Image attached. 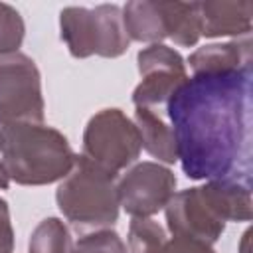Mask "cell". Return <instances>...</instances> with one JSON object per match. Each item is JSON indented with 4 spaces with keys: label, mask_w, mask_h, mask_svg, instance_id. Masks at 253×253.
Wrapping results in <instances>:
<instances>
[{
    "label": "cell",
    "mask_w": 253,
    "mask_h": 253,
    "mask_svg": "<svg viewBox=\"0 0 253 253\" xmlns=\"http://www.w3.org/2000/svg\"><path fill=\"white\" fill-rule=\"evenodd\" d=\"M253 69L188 77L168 99L178 160L192 180L251 186Z\"/></svg>",
    "instance_id": "6da1fadb"
},
{
    "label": "cell",
    "mask_w": 253,
    "mask_h": 253,
    "mask_svg": "<svg viewBox=\"0 0 253 253\" xmlns=\"http://www.w3.org/2000/svg\"><path fill=\"white\" fill-rule=\"evenodd\" d=\"M4 168L12 182L45 186L63 180L75 164L67 138L43 123H16L0 128Z\"/></svg>",
    "instance_id": "7a4b0ae2"
},
{
    "label": "cell",
    "mask_w": 253,
    "mask_h": 253,
    "mask_svg": "<svg viewBox=\"0 0 253 253\" xmlns=\"http://www.w3.org/2000/svg\"><path fill=\"white\" fill-rule=\"evenodd\" d=\"M117 176L85 158H75L55 192L57 208L77 229H107L119 217Z\"/></svg>",
    "instance_id": "3957f363"
},
{
    "label": "cell",
    "mask_w": 253,
    "mask_h": 253,
    "mask_svg": "<svg viewBox=\"0 0 253 253\" xmlns=\"http://www.w3.org/2000/svg\"><path fill=\"white\" fill-rule=\"evenodd\" d=\"M61 40L73 57H119L128 49L123 10L115 4L69 6L59 14Z\"/></svg>",
    "instance_id": "277c9868"
},
{
    "label": "cell",
    "mask_w": 253,
    "mask_h": 253,
    "mask_svg": "<svg viewBox=\"0 0 253 253\" xmlns=\"http://www.w3.org/2000/svg\"><path fill=\"white\" fill-rule=\"evenodd\" d=\"M140 148L134 123L121 109H103L85 126L81 154L117 176L138 158Z\"/></svg>",
    "instance_id": "5b68a950"
},
{
    "label": "cell",
    "mask_w": 253,
    "mask_h": 253,
    "mask_svg": "<svg viewBox=\"0 0 253 253\" xmlns=\"http://www.w3.org/2000/svg\"><path fill=\"white\" fill-rule=\"evenodd\" d=\"M42 77L32 57L20 51L0 55V128L16 123H43Z\"/></svg>",
    "instance_id": "8992f818"
},
{
    "label": "cell",
    "mask_w": 253,
    "mask_h": 253,
    "mask_svg": "<svg viewBox=\"0 0 253 253\" xmlns=\"http://www.w3.org/2000/svg\"><path fill=\"white\" fill-rule=\"evenodd\" d=\"M176 176L158 162H138L117 182L119 206L132 217H152L176 194Z\"/></svg>",
    "instance_id": "52a82bcc"
},
{
    "label": "cell",
    "mask_w": 253,
    "mask_h": 253,
    "mask_svg": "<svg viewBox=\"0 0 253 253\" xmlns=\"http://www.w3.org/2000/svg\"><path fill=\"white\" fill-rule=\"evenodd\" d=\"M136 61L142 77L132 93V103L136 107L156 109L168 103L174 91L188 79L182 55L164 43H152L140 49Z\"/></svg>",
    "instance_id": "ba28073f"
},
{
    "label": "cell",
    "mask_w": 253,
    "mask_h": 253,
    "mask_svg": "<svg viewBox=\"0 0 253 253\" xmlns=\"http://www.w3.org/2000/svg\"><path fill=\"white\" fill-rule=\"evenodd\" d=\"M164 210L172 237L198 239L208 245L221 237L227 223L210 198L206 186L188 188L174 194Z\"/></svg>",
    "instance_id": "9c48e42d"
},
{
    "label": "cell",
    "mask_w": 253,
    "mask_h": 253,
    "mask_svg": "<svg viewBox=\"0 0 253 253\" xmlns=\"http://www.w3.org/2000/svg\"><path fill=\"white\" fill-rule=\"evenodd\" d=\"M200 22L206 38H247L253 26V2H200Z\"/></svg>",
    "instance_id": "30bf717a"
},
{
    "label": "cell",
    "mask_w": 253,
    "mask_h": 253,
    "mask_svg": "<svg viewBox=\"0 0 253 253\" xmlns=\"http://www.w3.org/2000/svg\"><path fill=\"white\" fill-rule=\"evenodd\" d=\"M188 63L194 73L251 67V40L247 36L243 40H233L227 43H210L198 47L188 57Z\"/></svg>",
    "instance_id": "8fae6325"
},
{
    "label": "cell",
    "mask_w": 253,
    "mask_h": 253,
    "mask_svg": "<svg viewBox=\"0 0 253 253\" xmlns=\"http://www.w3.org/2000/svg\"><path fill=\"white\" fill-rule=\"evenodd\" d=\"M134 126L140 136V146L154 158L174 164L178 160L176 152V140L172 126L164 123V119L156 113V109L148 107H136L134 111Z\"/></svg>",
    "instance_id": "7c38bea8"
},
{
    "label": "cell",
    "mask_w": 253,
    "mask_h": 253,
    "mask_svg": "<svg viewBox=\"0 0 253 253\" xmlns=\"http://www.w3.org/2000/svg\"><path fill=\"white\" fill-rule=\"evenodd\" d=\"M123 22L128 40L144 43H160L166 38V22L162 2L134 0L123 8Z\"/></svg>",
    "instance_id": "4fadbf2b"
},
{
    "label": "cell",
    "mask_w": 253,
    "mask_h": 253,
    "mask_svg": "<svg viewBox=\"0 0 253 253\" xmlns=\"http://www.w3.org/2000/svg\"><path fill=\"white\" fill-rule=\"evenodd\" d=\"M166 38L176 45L192 47L202 38L200 2H162Z\"/></svg>",
    "instance_id": "5bb4252c"
},
{
    "label": "cell",
    "mask_w": 253,
    "mask_h": 253,
    "mask_svg": "<svg viewBox=\"0 0 253 253\" xmlns=\"http://www.w3.org/2000/svg\"><path fill=\"white\" fill-rule=\"evenodd\" d=\"M164 227L152 217H132L126 235V253H164Z\"/></svg>",
    "instance_id": "9a60e30c"
},
{
    "label": "cell",
    "mask_w": 253,
    "mask_h": 253,
    "mask_svg": "<svg viewBox=\"0 0 253 253\" xmlns=\"http://www.w3.org/2000/svg\"><path fill=\"white\" fill-rule=\"evenodd\" d=\"M28 253H69L71 239L69 231L57 217H47L32 231Z\"/></svg>",
    "instance_id": "2e32d148"
},
{
    "label": "cell",
    "mask_w": 253,
    "mask_h": 253,
    "mask_svg": "<svg viewBox=\"0 0 253 253\" xmlns=\"http://www.w3.org/2000/svg\"><path fill=\"white\" fill-rule=\"evenodd\" d=\"M69 253H126V245L117 231L95 229L81 235L69 249Z\"/></svg>",
    "instance_id": "e0dca14e"
},
{
    "label": "cell",
    "mask_w": 253,
    "mask_h": 253,
    "mask_svg": "<svg viewBox=\"0 0 253 253\" xmlns=\"http://www.w3.org/2000/svg\"><path fill=\"white\" fill-rule=\"evenodd\" d=\"M24 20L16 8L0 2V55L18 51L24 40Z\"/></svg>",
    "instance_id": "ac0fdd59"
},
{
    "label": "cell",
    "mask_w": 253,
    "mask_h": 253,
    "mask_svg": "<svg viewBox=\"0 0 253 253\" xmlns=\"http://www.w3.org/2000/svg\"><path fill=\"white\" fill-rule=\"evenodd\" d=\"M164 253H215L211 249V245L198 241V239H186V237H172L166 247Z\"/></svg>",
    "instance_id": "d6986e66"
},
{
    "label": "cell",
    "mask_w": 253,
    "mask_h": 253,
    "mask_svg": "<svg viewBox=\"0 0 253 253\" xmlns=\"http://www.w3.org/2000/svg\"><path fill=\"white\" fill-rule=\"evenodd\" d=\"M14 251V229L10 221V210L6 200L0 198V253Z\"/></svg>",
    "instance_id": "ffe728a7"
},
{
    "label": "cell",
    "mask_w": 253,
    "mask_h": 253,
    "mask_svg": "<svg viewBox=\"0 0 253 253\" xmlns=\"http://www.w3.org/2000/svg\"><path fill=\"white\" fill-rule=\"evenodd\" d=\"M10 184V178L4 168V154H2V134H0V190H6Z\"/></svg>",
    "instance_id": "44dd1931"
}]
</instances>
